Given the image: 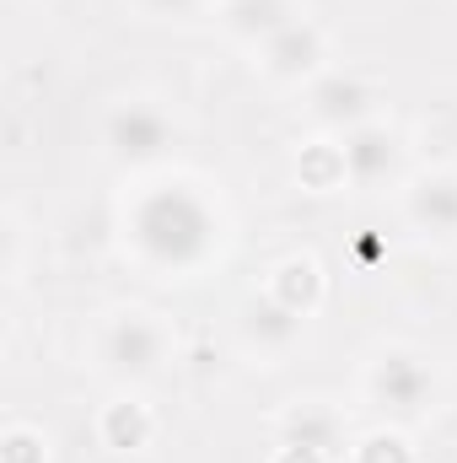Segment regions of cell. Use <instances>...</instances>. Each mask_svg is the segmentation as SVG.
Here are the masks:
<instances>
[{
    "label": "cell",
    "mask_w": 457,
    "mask_h": 463,
    "mask_svg": "<svg viewBox=\"0 0 457 463\" xmlns=\"http://www.w3.org/2000/svg\"><path fill=\"white\" fill-rule=\"evenodd\" d=\"M227 242V200L183 167L140 173L118 200V253L151 280H200Z\"/></svg>",
    "instance_id": "obj_1"
},
{
    "label": "cell",
    "mask_w": 457,
    "mask_h": 463,
    "mask_svg": "<svg viewBox=\"0 0 457 463\" xmlns=\"http://www.w3.org/2000/svg\"><path fill=\"white\" fill-rule=\"evenodd\" d=\"M87 361L114 388H151L178 361V324L162 307L118 302V307L92 318V329H87Z\"/></svg>",
    "instance_id": "obj_2"
},
{
    "label": "cell",
    "mask_w": 457,
    "mask_h": 463,
    "mask_svg": "<svg viewBox=\"0 0 457 463\" xmlns=\"http://www.w3.org/2000/svg\"><path fill=\"white\" fill-rule=\"evenodd\" d=\"M360 404L382 420V426H425L442 404H447V372L425 345L409 340H382L366 350L360 377H355Z\"/></svg>",
    "instance_id": "obj_3"
},
{
    "label": "cell",
    "mask_w": 457,
    "mask_h": 463,
    "mask_svg": "<svg viewBox=\"0 0 457 463\" xmlns=\"http://www.w3.org/2000/svg\"><path fill=\"white\" fill-rule=\"evenodd\" d=\"M98 146H103V156L114 162L118 173H129V178L162 173V167H173V156L183 146V118L173 114L162 98H151V92H124V98H114L103 109Z\"/></svg>",
    "instance_id": "obj_4"
},
{
    "label": "cell",
    "mask_w": 457,
    "mask_h": 463,
    "mask_svg": "<svg viewBox=\"0 0 457 463\" xmlns=\"http://www.w3.org/2000/svg\"><path fill=\"white\" fill-rule=\"evenodd\" d=\"M340 140H344V173H350L355 194H398L409 184V173H415L409 167V135L387 114L340 135Z\"/></svg>",
    "instance_id": "obj_5"
},
{
    "label": "cell",
    "mask_w": 457,
    "mask_h": 463,
    "mask_svg": "<svg viewBox=\"0 0 457 463\" xmlns=\"http://www.w3.org/2000/svg\"><path fill=\"white\" fill-rule=\"evenodd\" d=\"M329 65H334V38H329V27L312 22V16H296L291 27H280L269 43L253 49V71H258L269 87H296V92H307Z\"/></svg>",
    "instance_id": "obj_6"
},
{
    "label": "cell",
    "mask_w": 457,
    "mask_h": 463,
    "mask_svg": "<svg viewBox=\"0 0 457 463\" xmlns=\"http://www.w3.org/2000/svg\"><path fill=\"white\" fill-rule=\"evenodd\" d=\"M302 114L312 118L318 135H350V129L382 118V87L355 65H329L302 92Z\"/></svg>",
    "instance_id": "obj_7"
},
{
    "label": "cell",
    "mask_w": 457,
    "mask_h": 463,
    "mask_svg": "<svg viewBox=\"0 0 457 463\" xmlns=\"http://www.w3.org/2000/svg\"><path fill=\"white\" fill-rule=\"evenodd\" d=\"M398 216L431 248H457V167H415L398 189Z\"/></svg>",
    "instance_id": "obj_8"
},
{
    "label": "cell",
    "mask_w": 457,
    "mask_h": 463,
    "mask_svg": "<svg viewBox=\"0 0 457 463\" xmlns=\"http://www.w3.org/2000/svg\"><path fill=\"white\" fill-rule=\"evenodd\" d=\"M307 324H312V318L291 313L285 302H275V297L258 286V291H247L242 307H237V345H242V355H253V361H264V366H280L285 355L302 350Z\"/></svg>",
    "instance_id": "obj_9"
},
{
    "label": "cell",
    "mask_w": 457,
    "mask_h": 463,
    "mask_svg": "<svg viewBox=\"0 0 457 463\" xmlns=\"http://www.w3.org/2000/svg\"><path fill=\"white\" fill-rule=\"evenodd\" d=\"M275 442H296V448H312L323 458L344 463L355 448V431H350V410L323 399V393H302L291 399L280 415H275Z\"/></svg>",
    "instance_id": "obj_10"
},
{
    "label": "cell",
    "mask_w": 457,
    "mask_h": 463,
    "mask_svg": "<svg viewBox=\"0 0 457 463\" xmlns=\"http://www.w3.org/2000/svg\"><path fill=\"white\" fill-rule=\"evenodd\" d=\"M156 431H162V420L140 399V388H114V399L98 410V442L108 453H145L156 442Z\"/></svg>",
    "instance_id": "obj_11"
},
{
    "label": "cell",
    "mask_w": 457,
    "mask_h": 463,
    "mask_svg": "<svg viewBox=\"0 0 457 463\" xmlns=\"http://www.w3.org/2000/svg\"><path fill=\"white\" fill-rule=\"evenodd\" d=\"M296 16H307L302 0H221V5H216V27L227 33L231 43H242V49L269 43V38H275L280 27H291Z\"/></svg>",
    "instance_id": "obj_12"
},
{
    "label": "cell",
    "mask_w": 457,
    "mask_h": 463,
    "mask_svg": "<svg viewBox=\"0 0 457 463\" xmlns=\"http://www.w3.org/2000/svg\"><path fill=\"white\" fill-rule=\"evenodd\" d=\"M264 291H269L275 302H285L291 313L318 318V313H323V302H329V275H323V264H318L312 253H285V259H275V264H269Z\"/></svg>",
    "instance_id": "obj_13"
},
{
    "label": "cell",
    "mask_w": 457,
    "mask_h": 463,
    "mask_svg": "<svg viewBox=\"0 0 457 463\" xmlns=\"http://www.w3.org/2000/svg\"><path fill=\"white\" fill-rule=\"evenodd\" d=\"M296 184L307 194H340L350 189V173H344V140L340 135H312L307 146H296V162H291Z\"/></svg>",
    "instance_id": "obj_14"
},
{
    "label": "cell",
    "mask_w": 457,
    "mask_h": 463,
    "mask_svg": "<svg viewBox=\"0 0 457 463\" xmlns=\"http://www.w3.org/2000/svg\"><path fill=\"white\" fill-rule=\"evenodd\" d=\"M344 463H415L409 431L404 426H371V431L355 437V448H350Z\"/></svg>",
    "instance_id": "obj_15"
},
{
    "label": "cell",
    "mask_w": 457,
    "mask_h": 463,
    "mask_svg": "<svg viewBox=\"0 0 457 463\" xmlns=\"http://www.w3.org/2000/svg\"><path fill=\"white\" fill-rule=\"evenodd\" d=\"M0 463H54V442L33 420H11L0 431Z\"/></svg>",
    "instance_id": "obj_16"
},
{
    "label": "cell",
    "mask_w": 457,
    "mask_h": 463,
    "mask_svg": "<svg viewBox=\"0 0 457 463\" xmlns=\"http://www.w3.org/2000/svg\"><path fill=\"white\" fill-rule=\"evenodd\" d=\"M0 237H5V264H0V275H5V286L16 291V286H22V275H27V227H22V216H16V211H5Z\"/></svg>",
    "instance_id": "obj_17"
},
{
    "label": "cell",
    "mask_w": 457,
    "mask_h": 463,
    "mask_svg": "<svg viewBox=\"0 0 457 463\" xmlns=\"http://www.w3.org/2000/svg\"><path fill=\"white\" fill-rule=\"evenodd\" d=\"M205 5L210 0H135V11L151 16V22H194Z\"/></svg>",
    "instance_id": "obj_18"
},
{
    "label": "cell",
    "mask_w": 457,
    "mask_h": 463,
    "mask_svg": "<svg viewBox=\"0 0 457 463\" xmlns=\"http://www.w3.org/2000/svg\"><path fill=\"white\" fill-rule=\"evenodd\" d=\"M269 463H334V458H323V453H312V448H296V442H275Z\"/></svg>",
    "instance_id": "obj_19"
},
{
    "label": "cell",
    "mask_w": 457,
    "mask_h": 463,
    "mask_svg": "<svg viewBox=\"0 0 457 463\" xmlns=\"http://www.w3.org/2000/svg\"><path fill=\"white\" fill-rule=\"evenodd\" d=\"M210 5H221V0H210Z\"/></svg>",
    "instance_id": "obj_20"
}]
</instances>
